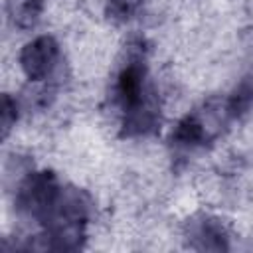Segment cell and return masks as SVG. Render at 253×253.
Wrapping results in <instances>:
<instances>
[{"label":"cell","instance_id":"obj_1","mask_svg":"<svg viewBox=\"0 0 253 253\" xmlns=\"http://www.w3.org/2000/svg\"><path fill=\"white\" fill-rule=\"evenodd\" d=\"M59 192L61 188L51 170L34 172L20 184L16 192V210L26 217L47 221L55 208Z\"/></svg>","mask_w":253,"mask_h":253},{"label":"cell","instance_id":"obj_2","mask_svg":"<svg viewBox=\"0 0 253 253\" xmlns=\"http://www.w3.org/2000/svg\"><path fill=\"white\" fill-rule=\"evenodd\" d=\"M59 57V45L51 36H40L28 42L20 53V65L30 81H43L53 71Z\"/></svg>","mask_w":253,"mask_h":253},{"label":"cell","instance_id":"obj_3","mask_svg":"<svg viewBox=\"0 0 253 253\" xmlns=\"http://www.w3.org/2000/svg\"><path fill=\"white\" fill-rule=\"evenodd\" d=\"M186 235L188 245L196 251H225L229 247L225 225L211 215L192 217L188 221Z\"/></svg>","mask_w":253,"mask_h":253},{"label":"cell","instance_id":"obj_4","mask_svg":"<svg viewBox=\"0 0 253 253\" xmlns=\"http://www.w3.org/2000/svg\"><path fill=\"white\" fill-rule=\"evenodd\" d=\"M160 123V105L152 89H146L142 99L125 111L123 136H142L156 130Z\"/></svg>","mask_w":253,"mask_h":253},{"label":"cell","instance_id":"obj_5","mask_svg":"<svg viewBox=\"0 0 253 253\" xmlns=\"http://www.w3.org/2000/svg\"><path fill=\"white\" fill-rule=\"evenodd\" d=\"M144 79H146V69H144L142 59L130 57L128 63L121 69V73L117 77V87H115L117 99L125 111L134 107L146 93L148 87L144 85Z\"/></svg>","mask_w":253,"mask_h":253},{"label":"cell","instance_id":"obj_6","mask_svg":"<svg viewBox=\"0 0 253 253\" xmlns=\"http://www.w3.org/2000/svg\"><path fill=\"white\" fill-rule=\"evenodd\" d=\"M89 213H91V198L83 190L67 186V188H61L55 208L47 217V221L61 219V221H73V223H87Z\"/></svg>","mask_w":253,"mask_h":253},{"label":"cell","instance_id":"obj_7","mask_svg":"<svg viewBox=\"0 0 253 253\" xmlns=\"http://www.w3.org/2000/svg\"><path fill=\"white\" fill-rule=\"evenodd\" d=\"M42 0H6V14L10 22L20 30H32L42 16Z\"/></svg>","mask_w":253,"mask_h":253},{"label":"cell","instance_id":"obj_8","mask_svg":"<svg viewBox=\"0 0 253 253\" xmlns=\"http://www.w3.org/2000/svg\"><path fill=\"white\" fill-rule=\"evenodd\" d=\"M227 107H229L231 117H239L253 107V75H247L241 79V83L229 95Z\"/></svg>","mask_w":253,"mask_h":253},{"label":"cell","instance_id":"obj_9","mask_svg":"<svg viewBox=\"0 0 253 253\" xmlns=\"http://www.w3.org/2000/svg\"><path fill=\"white\" fill-rule=\"evenodd\" d=\"M144 0H109L107 4V16L115 22H126L130 20Z\"/></svg>","mask_w":253,"mask_h":253},{"label":"cell","instance_id":"obj_10","mask_svg":"<svg viewBox=\"0 0 253 253\" xmlns=\"http://www.w3.org/2000/svg\"><path fill=\"white\" fill-rule=\"evenodd\" d=\"M18 121V105L10 95H2V107H0V130L2 138H6L12 130V126Z\"/></svg>","mask_w":253,"mask_h":253}]
</instances>
